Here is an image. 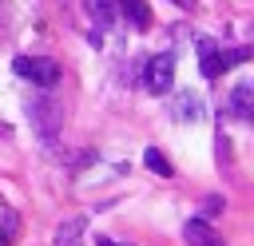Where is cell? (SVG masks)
<instances>
[{"label":"cell","instance_id":"cell-11","mask_svg":"<svg viewBox=\"0 0 254 246\" xmlns=\"http://www.w3.org/2000/svg\"><path fill=\"white\" fill-rule=\"evenodd\" d=\"M143 163H147V171H151V175H159V179H171V175H175L171 159H167L159 147H147V151H143Z\"/></svg>","mask_w":254,"mask_h":246},{"label":"cell","instance_id":"cell-3","mask_svg":"<svg viewBox=\"0 0 254 246\" xmlns=\"http://www.w3.org/2000/svg\"><path fill=\"white\" fill-rule=\"evenodd\" d=\"M250 52L246 48H234V52H222L214 40H198V63H202V75L206 79H218L226 67H234V63H242Z\"/></svg>","mask_w":254,"mask_h":246},{"label":"cell","instance_id":"cell-12","mask_svg":"<svg viewBox=\"0 0 254 246\" xmlns=\"http://www.w3.org/2000/svg\"><path fill=\"white\" fill-rule=\"evenodd\" d=\"M218 210H222V198H218V194H210V198H206V218H214Z\"/></svg>","mask_w":254,"mask_h":246},{"label":"cell","instance_id":"cell-5","mask_svg":"<svg viewBox=\"0 0 254 246\" xmlns=\"http://www.w3.org/2000/svg\"><path fill=\"white\" fill-rule=\"evenodd\" d=\"M183 242H187V246H226L222 234H218L206 218H187V226H183Z\"/></svg>","mask_w":254,"mask_h":246},{"label":"cell","instance_id":"cell-10","mask_svg":"<svg viewBox=\"0 0 254 246\" xmlns=\"http://www.w3.org/2000/svg\"><path fill=\"white\" fill-rule=\"evenodd\" d=\"M83 12L95 20V28H111L115 24V0H83Z\"/></svg>","mask_w":254,"mask_h":246},{"label":"cell","instance_id":"cell-1","mask_svg":"<svg viewBox=\"0 0 254 246\" xmlns=\"http://www.w3.org/2000/svg\"><path fill=\"white\" fill-rule=\"evenodd\" d=\"M28 123L36 127L40 143L52 147L60 139V131H64V103L52 99V95H32L28 99Z\"/></svg>","mask_w":254,"mask_h":246},{"label":"cell","instance_id":"cell-8","mask_svg":"<svg viewBox=\"0 0 254 246\" xmlns=\"http://www.w3.org/2000/svg\"><path fill=\"white\" fill-rule=\"evenodd\" d=\"M250 111H254V87L250 83H238L230 91V115L234 119H250Z\"/></svg>","mask_w":254,"mask_h":246},{"label":"cell","instance_id":"cell-13","mask_svg":"<svg viewBox=\"0 0 254 246\" xmlns=\"http://www.w3.org/2000/svg\"><path fill=\"white\" fill-rule=\"evenodd\" d=\"M95 246H127V242H115V238H95Z\"/></svg>","mask_w":254,"mask_h":246},{"label":"cell","instance_id":"cell-9","mask_svg":"<svg viewBox=\"0 0 254 246\" xmlns=\"http://www.w3.org/2000/svg\"><path fill=\"white\" fill-rule=\"evenodd\" d=\"M175 119H202V99L190 95V91H179L175 95V107H171Z\"/></svg>","mask_w":254,"mask_h":246},{"label":"cell","instance_id":"cell-4","mask_svg":"<svg viewBox=\"0 0 254 246\" xmlns=\"http://www.w3.org/2000/svg\"><path fill=\"white\" fill-rule=\"evenodd\" d=\"M171 83H175V56H171V52L151 56L147 67H143V87H147L151 95H167Z\"/></svg>","mask_w":254,"mask_h":246},{"label":"cell","instance_id":"cell-14","mask_svg":"<svg viewBox=\"0 0 254 246\" xmlns=\"http://www.w3.org/2000/svg\"><path fill=\"white\" fill-rule=\"evenodd\" d=\"M175 4H179V8H187V12H194V4H198V0H175Z\"/></svg>","mask_w":254,"mask_h":246},{"label":"cell","instance_id":"cell-7","mask_svg":"<svg viewBox=\"0 0 254 246\" xmlns=\"http://www.w3.org/2000/svg\"><path fill=\"white\" fill-rule=\"evenodd\" d=\"M83 230H87V218L83 214H75V218H67V222H60L56 226V246H83Z\"/></svg>","mask_w":254,"mask_h":246},{"label":"cell","instance_id":"cell-6","mask_svg":"<svg viewBox=\"0 0 254 246\" xmlns=\"http://www.w3.org/2000/svg\"><path fill=\"white\" fill-rule=\"evenodd\" d=\"M115 16H123L131 28H139V32H147L151 28V8H147V0H115Z\"/></svg>","mask_w":254,"mask_h":246},{"label":"cell","instance_id":"cell-2","mask_svg":"<svg viewBox=\"0 0 254 246\" xmlns=\"http://www.w3.org/2000/svg\"><path fill=\"white\" fill-rule=\"evenodd\" d=\"M12 71L20 79H28L32 87H44V91H52L60 83V75H64V67L56 60H48V56H16L12 60Z\"/></svg>","mask_w":254,"mask_h":246}]
</instances>
